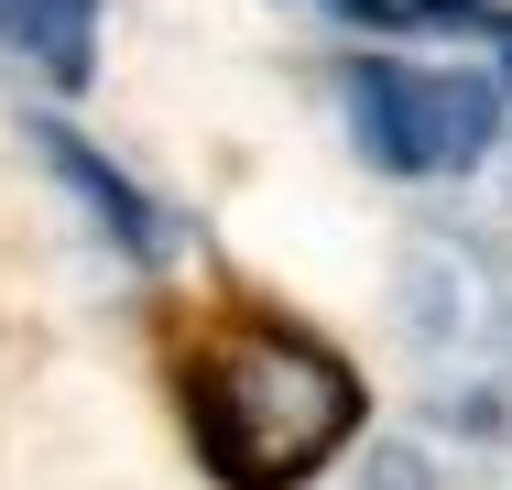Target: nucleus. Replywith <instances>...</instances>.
I'll return each mask as SVG.
<instances>
[{"instance_id": "obj_1", "label": "nucleus", "mask_w": 512, "mask_h": 490, "mask_svg": "<svg viewBox=\"0 0 512 490\" xmlns=\"http://www.w3.org/2000/svg\"><path fill=\"white\" fill-rule=\"evenodd\" d=\"M175 403H186L197 458L229 490H295L360 436V371L284 316L197 327L175 360Z\"/></svg>"}, {"instance_id": "obj_7", "label": "nucleus", "mask_w": 512, "mask_h": 490, "mask_svg": "<svg viewBox=\"0 0 512 490\" xmlns=\"http://www.w3.org/2000/svg\"><path fill=\"white\" fill-rule=\"evenodd\" d=\"M502 77H512V55H502Z\"/></svg>"}, {"instance_id": "obj_2", "label": "nucleus", "mask_w": 512, "mask_h": 490, "mask_svg": "<svg viewBox=\"0 0 512 490\" xmlns=\"http://www.w3.org/2000/svg\"><path fill=\"white\" fill-rule=\"evenodd\" d=\"M404 109H414V175H469L502 142V88L458 77V66H404Z\"/></svg>"}, {"instance_id": "obj_6", "label": "nucleus", "mask_w": 512, "mask_h": 490, "mask_svg": "<svg viewBox=\"0 0 512 490\" xmlns=\"http://www.w3.org/2000/svg\"><path fill=\"white\" fill-rule=\"evenodd\" d=\"M0 33H11V0H0Z\"/></svg>"}, {"instance_id": "obj_3", "label": "nucleus", "mask_w": 512, "mask_h": 490, "mask_svg": "<svg viewBox=\"0 0 512 490\" xmlns=\"http://www.w3.org/2000/svg\"><path fill=\"white\" fill-rule=\"evenodd\" d=\"M33 142H44V164H55V175H66V186H77V196L109 218V240H120V251H153V207H142V186H131L109 153H88V131H66V120H33Z\"/></svg>"}, {"instance_id": "obj_5", "label": "nucleus", "mask_w": 512, "mask_h": 490, "mask_svg": "<svg viewBox=\"0 0 512 490\" xmlns=\"http://www.w3.org/2000/svg\"><path fill=\"white\" fill-rule=\"evenodd\" d=\"M327 11H349V22H393V0H327Z\"/></svg>"}, {"instance_id": "obj_4", "label": "nucleus", "mask_w": 512, "mask_h": 490, "mask_svg": "<svg viewBox=\"0 0 512 490\" xmlns=\"http://www.w3.org/2000/svg\"><path fill=\"white\" fill-rule=\"evenodd\" d=\"M11 33H22V55L55 88H88V66H99V0H11Z\"/></svg>"}]
</instances>
